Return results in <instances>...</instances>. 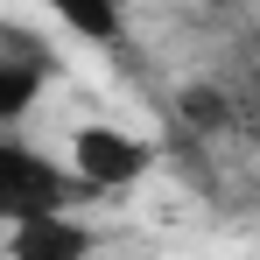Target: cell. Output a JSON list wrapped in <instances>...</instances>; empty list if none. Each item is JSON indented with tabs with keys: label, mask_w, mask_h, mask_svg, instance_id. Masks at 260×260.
<instances>
[{
	"label": "cell",
	"mask_w": 260,
	"mask_h": 260,
	"mask_svg": "<svg viewBox=\"0 0 260 260\" xmlns=\"http://www.w3.org/2000/svg\"><path fill=\"white\" fill-rule=\"evenodd\" d=\"M155 169V148L127 127H78L71 134V176L85 190H127Z\"/></svg>",
	"instance_id": "obj_1"
},
{
	"label": "cell",
	"mask_w": 260,
	"mask_h": 260,
	"mask_svg": "<svg viewBox=\"0 0 260 260\" xmlns=\"http://www.w3.org/2000/svg\"><path fill=\"white\" fill-rule=\"evenodd\" d=\"M71 190H78V176L43 162L36 148H0V211L14 218H49V211H71Z\"/></svg>",
	"instance_id": "obj_2"
},
{
	"label": "cell",
	"mask_w": 260,
	"mask_h": 260,
	"mask_svg": "<svg viewBox=\"0 0 260 260\" xmlns=\"http://www.w3.org/2000/svg\"><path fill=\"white\" fill-rule=\"evenodd\" d=\"M99 232L71 211H49V218H21L7 232V260H91Z\"/></svg>",
	"instance_id": "obj_3"
},
{
	"label": "cell",
	"mask_w": 260,
	"mask_h": 260,
	"mask_svg": "<svg viewBox=\"0 0 260 260\" xmlns=\"http://www.w3.org/2000/svg\"><path fill=\"white\" fill-rule=\"evenodd\" d=\"M43 78H49V63L36 56V43H28V36H7V49H0V113L21 120Z\"/></svg>",
	"instance_id": "obj_4"
},
{
	"label": "cell",
	"mask_w": 260,
	"mask_h": 260,
	"mask_svg": "<svg viewBox=\"0 0 260 260\" xmlns=\"http://www.w3.org/2000/svg\"><path fill=\"white\" fill-rule=\"evenodd\" d=\"M49 7H56V21H71V28L91 36V43L120 36V0H49Z\"/></svg>",
	"instance_id": "obj_5"
},
{
	"label": "cell",
	"mask_w": 260,
	"mask_h": 260,
	"mask_svg": "<svg viewBox=\"0 0 260 260\" xmlns=\"http://www.w3.org/2000/svg\"><path fill=\"white\" fill-rule=\"evenodd\" d=\"M183 120H190V127H225V99H218V91H190V99H183Z\"/></svg>",
	"instance_id": "obj_6"
}]
</instances>
